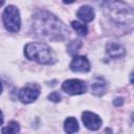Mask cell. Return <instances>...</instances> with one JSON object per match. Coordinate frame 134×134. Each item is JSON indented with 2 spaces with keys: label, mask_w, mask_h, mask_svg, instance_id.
I'll return each mask as SVG.
<instances>
[{
  "label": "cell",
  "mask_w": 134,
  "mask_h": 134,
  "mask_svg": "<svg viewBox=\"0 0 134 134\" xmlns=\"http://www.w3.org/2000/svg\"><path fill=\"white\" fill-rule=\"evenodd\" d=\"M32 29L38 37L52 42H62L69 34L65 24L46 10H39L32 16Z\"/></svg>",
  "instance_id": "cell-1"
},
{
  "label": "cell",
  "mask_w": 134,
  "mask_h": 134,
  "mask_svg": "<svg viewBox=\"0 0 134 134\" xmlns=\"http://www.w3.org/2000/svg\"><path fill=\"white\" fill-rule=\"evenodd\" d=\"M103 8L108 18L113 22L121 25L132 26L133 9L125 2L119 0H105Z\"/></svg>",
  "instance_id": "cell-2"
},
{
  "label": "cell",
  "mask_w": 134,
  "mask_h": 134,
  "mask_svg": "<svg viewBox=\"0 0 134 134\" xmlns=\"http://www.w3.org/2000/svg\"><path fill=\"white\" fill-rule=\"evenodd\" d=\"M24 54L28 60L36 61L43 65H52L55 62V55L51 48L40 42H30L24 47Z\"/></svg>",
  "instance_id": "cell-3"
},
{
  "label": "cell",
  "mask_w": 134,
  "mask_h": 134,
  "mask_svg": "<svg viewBox=\"0 0 134 134\" xmlns=\"http://www.w3.org/2000/svg\"><path fill=\"white\" fill-rule=\"evenodd\" d=\"M2 20L4 27L10 32H18L21 26V18L19 9L14 5H8L4 8Z\"/></svg>",
  "instance_id": "cell-4"
},
{
  "label": "cell",
  "mask_w": 134,
  "mask_h": 134,
  "mask_svg": "<svg viewBox=\"0 0 134 134\" xmlns=\"http://www.w3.org/2000/svg\"><path fill=\"white\" fill-rule=\"evenodd\" d=\"M39 95H40V87L35 83L27 84L18 93L19 100H21L23 104H30L35 102L39 97Z\"/></svg>",
  "instance_id": "cell-5"
},
{
  "label": "cell",
  "mask_w": 134,
  "mask_h": 134,
  "mask_svg": "<svg viewBox=\"0 0 134 134\" xmlns=\"http://www.w3.org/2000/svg\"><path fill=\"white\" fill-rule=\"evenodd\" d=\"M62 89L70 95H79L86 92V84L84 81L77 79L67 80L62 84Z\"/></svg>",
  "instance_id": "cell-6"
},
{
  "label": "cell",
  "mask_w": 134,
  "mask_h": 134,
  "mask_svg": "<svg viewBox=\"0 0 134 134\" xmlns=\"http://www.w3.org/2000/svg\"><path fill=\"white\" fill-rule=\"evenodd\" d=\"M82 120L84 126L92 131H96L100 128L102 126V119L98 115H96L95 113L89 112V111H85L82 114Z\"/></svg>",
  "instance_id": "cell-7"
},
{
  "label": "cell",
  "mask_w": 134,
  "mask_h": 134,
  "mask_svg": "<svg viewBox=\"0 0 134 134\" xmlns=\"http://www.w3.org/2000/svg\"><path fill=\"white\" fill-rule=\"evenodd\" d=\"M70 69L73 72H88L90 70V63L86 57L76 55L70 63Z\"/></svg>",
  "instance_id": "cell-8"
},
{
  "label": "cell",
  "mask_w": 134,
  "mask_h": 134,
  "mask_svg": "<svg viewBox=\"0 0 134 134\" xmlns=\"http://www.w3.org/2000/svg\"><path fill=\"white\" fill-rule=\"evenodd\" d=\"M106 53L112 59H121L126 54V49L118 43H108L106 45Z\"/></svg>",
  "instance_id": "cell-9"
},
{
  "label": "cell",
  "mask_w": 134,
  "mask_h": 134,
  "mask_svg": "<svg viewBox=\"0 0 134 134\" xmlns=\"http://www.w3.org/2000/svg\"><path fill=\"white\" fill-rule=\"evenodd\" d=\"M76 16L83 21V22H91L94 19V10L89 5L81 6L80 9L76 13Z\"/></svg>",
  "instance_id": "cell-10"
},
{
  "label": "cell",
  "mask_w": 134,
  "mask_h": 134,
  "mask_svg": "<svg viewBox=\"0 0 134 134\" xmlns=\"http://www.w3.org/2000/svg\"><path fill=\"white\" fill-rule=\"evenodd\" d=\"M91 91L96 96H102L107 91V83L104 79L97 77L91 85Z\"/></svg>",
  "instance_id": "cell-11"
},
{
  "label": "cell",
  "mask_w": 134,
  "mask_h": 134,
  "mask_svg": "<svg viewBox=\"0 0 134 134\" xmlns=\"http://www.w3.org/2000/svg\"><path fill=\"white\" fill-rule=\"evenodd\" d=\"M64 129L67 133H74L79 131V124L74 117H67L64 121Z\"/></svg>",
  "instance_id": "cell-12"
},
{
  "label": "cell",
  "mask_w": 134,
  "mask_h": 134,
  "mask_svg": "<svg viewBox=\"0 0 134 134\" xmlns=\"http://www.w3.org/2000/svg\"><path fill=\"white\" fill-rule=\"evenodd\" d=\"M20 131V127H19V124L15 120H12L8 122V125L6 127H4L1 132L2 133H7V134H10V133H18Z\"/></svg>",
  "instance_id": "cell-13"
},
{
  "label": "cell",
  "mask_w": 134,
  "mask_h": 134,
  "mask_svg": "<svg viewBox=\"0 0 134 134\" xmlns=\"http://www.w3.org/2000/svg\"><path fill=\"white\" fill-rule=\"evenodd\" d=\"M71 26L72 28L79 34V35H82V36H86L87 32H88V28L85 24L81 23V22H77V21H72L71 22Z\"/></svg>",
  "instance_id": "cell-14"
},
{
  "label": "cell",
  "mask_w": 134,
  "mask_h": 134,
  "mask_svg": "<svg viewBox=\"0 0 134 134\" xmlns=\"http://www.w3.org/2000/svg\"><path fill=\"white\" fill-rule=\"evenodd\" d=\"M81 46H82V41L81 40H73L68 44L67 50L70 54H75L80 50Z\"/></svg>",
  "instance_id": "cell-15"
},
{
  "label": "cell",
  "mask_w": 134,
  "mask_h": 134,
  "mask_svg": "<svg viewBox=\"0 0 134 134\" xmlns=\"http://www.w3.org/2000/svg\"><path fill=\"white\" fill-rule=\"evenodd\" d=\"M61 94L59 93V92H57V91H54V92H52V93H50L49 95H48V99H50V100H52V102H54V103H58V102H60L61 100Z\"/></svg>",
  "instance_id": "cell-16"
},
{
  "label": "cell",
  "mask_w": 134,
  "mask_h": 134,
  "mask_svg": "<svg viewBox=\"0 0 134 134\" xmlns=\"http://www.w3.org/2000/svg\"><path fill=\"white\" fill-rule=\"evenodd\" d=\"M124 98L122 97H116V98H114V100H113V104H114V106H121V105H124Z\"/></svg>",
  "instance_id": "cell-17"
},
{
  "label": "cell",
  "mask_w": 134,
  "mask_h": 134,
  "mask_svg": "<svg viewBox=\"0 0 134 134\" xmlns=\"http://www.w3.org/2000/svg\"><path fill=\"white\" fill-rule=\"evenodd\" d=\"M63 2H64L65 4H70V3L75 2V0H63Z\"/></svg>",
  "instance_id": "cell-18"
},
{
  "label": "cell",
  "mask_w": 134,
  "mask_h": 134,
  "mask_svg": "<svg viewBox=\"0 0 134 134\" xmlns=\"http://www.w3.org/2000/svg\"><path fill=\"white\" fill-rule=\"evenodd\" d=\"M3 124V113H2V111L0 110V126Z\"/></svg>",
  "instance_id": "cell-19"
},
{
  "label": "cell",
  "mask_w": 134,
  "mask_h": 134,
  "mask_svg": "<svg viewBox=\"0 0 134 134\" xmlns=\"http://www.w3.org/2000/svg\"><path fill=\"white\" fill-rule=\"evenodd\" d=\"M2 89H3V87H2V83H1V81H0V94H1V92H2Z\"/></svg>",
  "instance_id": "cell-20"
},
{
  "label": "cell",
  "mask_w": 134,
  "mask_h": 134,
  "mask_svg": "<svg viewBox=\"0 0 134 134\" xmlns=\"http://www.w3.org/2000/svg\"><path fill=\"white\" fill-rule=\"evenodd\" d=\"M4 1H5V0H0V6H2V5H3Z\"/></svg>",
  "instance_id": "cell-21"
}]
</instances>
